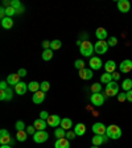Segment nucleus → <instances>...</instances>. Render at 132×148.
I'll use <instances>...</instances> for the list:
<instances>
[{"label":"nucleus","mask_w":132,"mask_h":148,"mask_svg":"<svg viewBox=\"0 0 132 148\" xmlns=\"http://www.w3.org/2000/svg\"><path fill=\"white\" fill-rule=\"evenodd\" d=\"M119 94V85H118L115 81H111L110 83L106 85L105 89V95L106 97H114Z\"/></svg>","instance_id":"nucleus-1"},{"label":"nucleus","mask_w":132,"mask_h":148,"mask_svg":"<svg viewBox=\"0 0 132 148\" xmlns=\"http://www.w3.org/2000/svg\"><path fill=\"white\" fill-rule=\"evenodd\" d=\"M106 135L110 139H119L120 136H122V130H120V127L116 126V124H111V126L107 127Z\"/></svg>","instance_id":"nucleus-2"},{"label":"nucleus","mask_w":132,"mask_h":148,"mask_svg":"<svg viewBox=\"0 0 132 148\" xmlns=\"http://www.w3.org/2000/svg\"><path fill=\"white\" fill-rule=\"evenodd\" d=\"M79 52L82 53V56H85V57H90V56L92 54V52H94V46H92V44L90 42V41L85 40V41H82V44H81V46H79Z\"/></svg>","instance_id":"nucleus-3"},{"label":"nucleus","mask_w":132,"mask_h":148,"mask_svg":"<svg viewBox=\"0 0 132 148\" xmlns=\"http://www.w3.org/2000/svg\"><path fill=\"white\" fill-rule=\"evenodd\" d=\"M108 49V44L107 41H101L98 40V42H95L94 45V52L98 53V54H105Z\"/></svg>","instance_id":"nucleus-4"},{"label":"nucleus","mask_w":132,"mask_h":148,"mask_svg":"<svg viewBox=\"0 0 132 148\" xmlns=\"http://www.w3.org/2000/svg\"><path fill=\"white\" fill-rule=\"evenodd\" d=\"M48 138H49V134L46 132L45 130H44V131H36V134L33 135V140L36 143H38V144L45 143L46 140H48Z\"/></svg>","instance_id":"nucleus-5"},{"label":"nucleus","mask_w":132,"mask_h":148,"mask_svg":"<svg viewBox=\"0 0 132 148\" xmlns=\"http://www.w3.org/2000/svg\"><path fill=\"white\" fill-rule=\"evenodd\" d=\"M106 131H107V127H106L103 123H99V122H96V123L92 124V132L95 134V135L105 136L106 135Z\"/></svg>","instance_id":"nucleus-6"},{"label":"nucleus","mask_w":132,"mask_h":148,"mask_svg":"<svg viewBox=\"0 0 132 148\" xmlns=\"http://www.w3.org/2000/svg\"><path fill=\"white\" fill-rule=\"evenodd\" d=\"M89 64H90V69L91 70H99L103 66V62H102V60L99 57H91Z\"/></svg>","instance_id":"nucleus-7"},{"label":"nucleus","mask_w":132,"mask_h":148,"mask_svg":"<svg viewBox=\"0 0 132 148\" xmlns=\"http://www.w3.org/2000/svg\"><path fill=\"white\" fill-rule=\"evenodd\" d=\"M91 102L94 106H102L105 103V95L101 94V92H96V94H92L91 95Z\"/></svg>","instance_id":"nucleus-8"},{"label":"nucleus","mask_w":132,"mask_h":148,"mask_svg":"<svg viewBox=\"0 0 132 148\" xmlns=\"http://www.w3.org/2000/svg\"><path fill=\"white\" fill-rule=\"evenodd\" d=\"M131 8V3L128 0H119L118 1V9H119L122 13H127Z\"/></svg>","instance_id":"nucleus-9"},{"label":"nucleus","mask_w":132,"mask_h":148,"mask_svg":"<svg viewBox=\"0 0 132 148\" xmlns=\"http://www.w3.org/2000/svg\"><path fill=\"white\" fill-rule=\"evenodd\" d=\"M119 69L122 73H129V71L132 70V61L131 60H123L119 66Z\"/></svg>","instance_id":"nucleus-10"},{"label":"nucleus","mask_w":132,"mask_h":148,"mask_svg":"<svg viewBox=\"0 0 132 148\" xmlns=\"http://www.w3.org/2000/svg\"><path fill=\"white\" fill-rule=\"evenodd\" d=\"M11 142V136H9V132L7 131V130H0V143H1V145L4 144H8V143Z\"/></svg>","instance_id":"nucleus-11"},{"label":"nucleus","mask_w":132,"mask_h":148,"mask_svg":"<svg viewBox=\"0 0 132 148\" xmlns=\"http://www.w3.org/2000/svg\"><path fill=\"white\" fill-rule=\"evenodd\" d=\"M61 118L58 116V115H50L49 118H48V124H49L50 127H58L60 124H61Z\"/></svg>","instance_id":"nucleus-12"},{"label":"nucleus","mask_w":132,"mask_h":148,"mask_svg":"<svg viewBox=\"0 0 132 148\" xmlns=\"http://www.w3.org/2000/svg\"><path fill=\"white\" fill-rule=\"evenodd\" d=\"M92 75H94V74H92L91 69H82V70H79V77H81V79H83V81L91 79Z\"/></svg>","instance_id":"nucleus-13"},{"label":"nucleus","mask_w":132,"mask_h":148,"mask_svg":"<svg viewBox=\"0 0 132 148\" xmlns=\"http://www.w3.org/2000/svg\"><path fill=\"white\" fill-rule=\"evenodd\" d=\"M27 90H28V83H25V82H18L15 86V91L17 92L18 95H24L25 92H27Z\"/></svg>","instance_id":"nucleus-14"},{"label":"nucleus","mask_w":132,"mask_h":148,"mask_svg":"<svg viewBox=\"0 0 132 148\" xmlns=\"http://www.w3.org/2000/svg\"><path fill=\"white\" fill-rule=\"evenodd\" d=\"M54 148H70L69 139H57L54 143Z\"/></svg>","instance_id":"nucleus-15"},{"label":"nucleus","mask_w":132,"mask_h":148,"mask_svg":"<svg viewBox=\"0 0 132 148\" xmlns=\"http://www.w3.org/2000/svg\"><path fill=\"white\" fill-rule=\"evenodd\" d=\"M44 99H45V92L41 91V90H38L37 92H34V95L32 97V101H33L36 105H40V103H42Z\"/></svg>","instance_id":"nucleus-16"},{"label":"nucleus","mask_w":132,"mask_h":148,"mask_svg":"<svg viewBox=\"0 0 132 148\" xmlns=\"http://www.w3.org/2000/svg\"><path fill=\"white\" fill-rule=\"evenodd\" d=\"M33 126L36 127L37 131H44V130L46 128V126H48V122H45L44 119H41V118H38V119L34 120Z\"/></svg>","instance_id":"nucleus-17"},{"label":"nucleus","mask_w":132,"mask_h":148,"mask_svg":"<svg viewBox=\"0 0 132 148\" xmlns=\"http://www.w3.org/2000/svg\"><path fill=\"white\" fill-rule=\"evenodd\" d=\"M115 69H116V64H115V61H112V60H108L107 62L105 64V70L106 73H115Z\"/></svg>","instance_id":"nucleus-18"},{"label":"nucleus","mask_w":132,"mask_h":148,"mask_svg":"<svg viewBox=\"0 0 132 148\" xmlns=\"http://www.w3.org/2000/svg\"><path fill=\"white\" fill-rule=\"evenodd\" d=\"M7 82H8V85H13V86H16V85L20 82V75H18L17 73L9 74L8 78H7Z\"/></svg>","instance_id":"nucleus-19"},{"label":"nucleus","mask_w":132,"mask_h":148,"mask_svg":"<svg viewBox=\"0 0 132 148\" xmlns=\"http://www.w3.org/2000/svg\"><path fill=\"white\" fill-rule=\"evenodd\" d=\"M95 36L98 40L101 41H105L106 38H107V31H106L105 28H98L95 31Z\"/></svg>","instance_id":"nucleus-20"},{"label":"nucleus","mask_w":132,"mask_h":148,"mask_svg":"<svg viewBox=\"0 0 132 148\" xmlns=\"http://www.w3.org/2000/svg\"><path fill=\"white\" fill-rule=\"evenodd\" d=\"M74 132L77 134L78 136L85 135V132H86V126H85L83 123H78V124H75V127H74Z\"/></svg>","instance_id":"nucleus-21"},{"label":"nucleus","mask_w":132,"mask_h":148,"mask_svg":"<svg viewBox=\"0 0 132 148\" xmlns=\"http://www.w3.org/2000/svg\"><path fill=\"white\" fill-rule=\"evenodd\" d=\"M61 127L64 130H66V131L71 130V127H73V122H71V119H69V118H64V119L61 120Z\"/></svg>","instance_id":"nucleus-22"},{"label":"nucleus","mask_w":132,"mask_h":148,"mask_svg":"<svg viewBox=\"0 0 132 148\" xmlns=\"http://www.w3.org/2000/svg\"><path fill=\"white\" fill-rule=\"evenodd\" d=\"M1 27H3L4 29H11V28L13 27V20L11 17H4L3 20H1Z\"/></svg>","instance_id":"nucleus-23"},{"label":"nucleus","mask_w":132,"mask_h":148,"mask_svg":"<svg viewBox=\"0 0 132 148\" xmlns=\"http://www.w3.org/2000/svg\"><path fill=\"white\" fill-rule=\"evenodd\" d=\"M54 136L57 139H64L66 138V130H64L62 127H58V128L54 130Z\"/></svg>","instance_id":"nucleus-24"},{"label":"nucleus","mask_w":132,"mask_h":148,"mask_svg":"<svg viewBox=\"0 0 132 148\" xmlns=\"http://www.w3.org/2000/svg\"><path fill=\"white\" fill-rule=\"evenodd\" d=\"M28 90L32 92H37L40 90V83L36 82V81H32V82H29V85H28Z\"/></svg>","instance_id":"nucleus-25"},{"label":"nucleus","mask_w":132,"mask_h":148,"mask_svg":"<svg viewBox=\"0 0 132 148\" xmlns=\"http://www.w3.org/2000/svg\"><path fill=\"white\" fill-rule=\"evenodd\" d=\"M122 89L124 90V91H129V90H132V79L131 78H127V79L123 81V83H122Z\"/></svg>","instance_id":"nucleus-26"},{"label":"nucleus","mask_w":132,"mask_h":148,"mask_svg":"<svg viewBox=\"0 0 132 148\" xmlns=\"http://www.w3.org/2000/svg\"><path fill=\"white\" fill-rule=\"evenodd\" d=\"M27 138H28V132L25 131V130H23V131H17V134H16L17 142H25Z\"/></svg>","instance_id":"nucleus-27"},{"label":"nucleus","mask_w":132,"mask_h":148,"mask_svg":"<svg viewBox=\"0 0 132 148\" xmlns=\"http://www.w3.org/2000/svg\"><path fill=\"white\" fill-rule=\"evenodd\" d=\"M91 142H92V145H96V147H99V145H101L102 143L105 142V136H102V135H95L94 138L91 139Z\"/></svg>","instance_id":"nucleus-28"},{"label":"nucleus","mask_w":132,"mask_h":148,"mask_svg":"<svg viewBox=\"0 0 132 148\" xmlns=\"http://www.w3.org/2000/svg\"><path fill=\"white\" fill-rule=\"evenodd\" d=\"M53 57V50L52 49H44L42 52V60H45V61H50Z\"/></svg>","instance_id":"nucleus-29"},{"label":"nucleus","mask_w":132,"mask_h":148,"mask_svg":"<svg viewBox=\"0 0 132 148\" xmlns=\"http://www.w3.org/2000/svg\"><path fill=\"white\" fill-rule=\"evenodd\" d=\"M101 81L103 83H110L111 81H112V74H110V73H105V74H102L101 75Z\"/></svg>","instance_id":"nucleus-30"},{"label":"nucleus","mask_w":132,"mask_h":148,"mask_svg":"<svg viewBox=\"0 0 132 148\" xmlns=\"http://www.w3.org/2000/svg\"><path fill=\"white\" fill-rule=\"evenodd\" d=\"M61 46H62V42L60 40H53L52 44H50V49H52V50H57V49H60Z\"/></svg>","instance_id":"nucleus-31"},{"label":"nucleus","mask_w":132,"mask_h":148,"mask_svg":"<svg viewBox=\"0 0 132 148\" xmlns=\"http://www.w3.org/2000/svg\"><path fill=\"white\" fill-rule=\"evenodd\" d=\"M49 89H50V83L48 82V81H44V82H41V83H40V90H41V91L46 92Z\"/></svg>","instance_id":"nucleus-32"},{"label":"nucleus","mask_w":132,"mask_h":148,"mask_svg":"<svg viewBox=\"0 0 132 148\" xmlns=\"http://www.w3.org/2000/svg\"><path fill=\"white\" fill-rule=\"evenodd\" d=\"M101 90H102V85H101V83H94V85H91V91H92V94L101 92Z\"/></svg>","instance_id":"nucleus-33"},{"label":"nucleus","mask_w":132,"mask_h":148,"mask_svg":"<svg viewBox=\"0 0 132 148\" xmlns=\"http://www.w3.org/2000/svg\"><path fill=\"white\" fill-rule=\"evenodd\" d=\"M15 128L17 130V131H23V130L25 128L24 122H23V120H17V122H16V124H15Z\"/></svg>","instance_id":"nucleus-34"},{"label":"nucleus","mask_w":132,"mask_h":148,"mask_svg":"<svg viewBox=\"0 0 132 148\" xmlns=\"http://www.w3.org/2000/svg\"><path fill=\"white\" fill-rule=\"evenodd\" d=\"M74 66L77 69H79V70H82V69H85L83 66H85V62H83V60H77V61L74 62Z\"/></svg>","instance_id":"nucleus-35"},{"label":"nucleus","mask_w":132,"mask_h":148,"mask_svg":"<svg viewBox=\"0 0 132 148\" xmlns=\"http://www.w3.org/2000/svg\"><path fill=\"white\" fill-rule=\"evenodd\" d=\"M25 131H27V132H28V135H34V134H36V131H37V130H36V127H34V126H28Z\"/></svg>","instance_id":"nucleus-36"},{"label":"nucleus","mask_w":132,"mask_h":148,"mask_svg":"<svg viewBox=\"0 0 132 148\" xmlns=\"http://www.w3.org/2000/svg\"><path fill=\"white\" fill-rule=\"evenodd\" d=\"M107 44H108V46H115L118 44V38L116 37H110L108 41H107Z\"/></svg>","instance_id":"nucleus-37"},{"label":"nucleus","mask_w":132,"mask_h":148,"mask_svg":"<svg viewBox=\"0 0 132 148\" xmlns=\"http://www.w3.org/2000/svg\"><path fill=\"white\" fill-rule=\"evenodd\" d=\"M118 101L119 102H124V101H127V94L126 92H119V94H118Z\"/></svg>","instance_id":"nucleus-38"},{"label":"nucleus","mask_w":132,"mask_h":148,"mask_svg":"<svg viewBox=\"0 0 132 148\" xmlns=\"http://www.w3.org/2000/svg\"><path fill=\"white\" fill-rule=\"evenodd\" d=\"M5 92H7V101H11L12 99V94H13V90L11 89V87H8V89L5 90Z\"/></svg>","instance_id":"nucleus-39"},{"label":"nucleus","mask_w":132,"mask_h":148,"mask_svg":"<svg viewBox=\"0 0 132 148\" xmlns=\"http://www.w3.org/2000/svg\"><path fill=\"white\" fill-rule=\"evenodd\" d=\"M75 136H77V134L74 132V131H71V130L66 131V138H68V139H74Z\"/></svg>","instance_id":"nucleus-40"},{"label":"nucleus","mask_w":132,"mask_h":148,"mask_svg":"<svg viewBox=\"0 0 132 148\" xmlns=\"http://www.w3.org/2000/svg\"><path fill=\"white\" fill-rule=\"evenodd\" d=\"M50 115L48 114V112H46V111H41L40 112V118L41 119H44V120H48V118H49Z\"/></svg>","instance_id":"nucleus-41"},{"label":"nucleus","mask_w":132,"mask_h":148,"mask_svg":"<svg viewBox=\"0 0 132 148\" xmlns=\"http://www.w3.org/2000/svg\"><path fill=\"white\" fill-rule=\"evenodd\" d=\"M50 44H52V41H48V40L42 41V48L44 49H50Z\"/></svg>","instance_id":"nucleus-42"},{"label":"nucleus","mask_w":132,"mask_h":148,"mask_svg":"<svg viewBox=\"0 0 132 148\" xmlns=\"http://www.w3.org/2000/svg\"><path fill=\"white\" fill-rule=\"evenodd\" d=\"M0 89L1 90L8 89V82H7V81H1V82H0Z\"/></svg>","instance_id":"nucleus-43"},{"label":"nucleus","mask_w":132,"mask_h":148,"mask_svg":"<svg viewBox=\"0 0 132 148\" xmlns=\"http://www.w3.org/2000/svg\"><path fill=\"white\" fill-rule=\"evenodd\" d=\"M0 101H7V92H5V90H1V91H0Z\"/></svg>","instance_id":"nucleus-44"},{"label":"nucleus","mask_w":132,"mask_h":148,"mask_svg":"<svg viewBox=\"0 0 132 148\" xmlns=\"http://www.w3.org/2000/svg\"><path fill=\"white\" fill-rule=\"evenodd\" d=\"M17 74L20 77H25V75H27V70H25V69H18Z\"/></svg>","instance_id":"nucleus-45"},{"label":"nucleus","mask_w":132,"mask_h":148,"mask_svg":"<svg viewBox=\"0 0 132 148\" xmlns=\"http://www.w3.org/2000/svg\"><path fill=\"white\" fill-rule=\"evenodd\" d=\"M126 94H127V101H128V102H132V90L127 91Z\"/></svg>","instance_id":"nucleus-46"},{"label":"nucleus","mask_w":132,"mask_h":148,"mask_svg":"<svg viewBox=\"0 0 132 148\" xmlns=\"http://www.w3.org/2000/svg\"><path fill=\"white\" fill-rule=\"evenodd\" d=\"M119 78H120V74L119 73H112V79H114L115 82H116Z\"/></svg>","instance_id":"nucleus-47"},{"label":"nucleus","mask_w":132,"mask_h":148,"mask_svg":"<svg viewBox=\"0 0 132 148\" xmlns=\"http://www.w3.org/2000/svg\"><path fill=\"white\" fill-rule=\"evenodd\" d=\"M0 148H11V147H9L8 144H4V145H1V147H0Z\"/></svg>","instance_id":"nucleus-48"},{"label":"nucleus","mask_w":132,"mask_h":148,"mask_svg":"<svg viewBox=\"0 0 132 148\" xmlns=\"http://www.w3.org/2000/svg\"><path fill=\"white\" fill-rule=\"evenodd\" d=\"M91 148H99V147H96V145H92V147Z\"/></svg>","instance_id":"nucleus-49"}]
</instances>
